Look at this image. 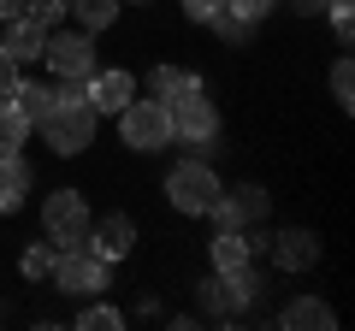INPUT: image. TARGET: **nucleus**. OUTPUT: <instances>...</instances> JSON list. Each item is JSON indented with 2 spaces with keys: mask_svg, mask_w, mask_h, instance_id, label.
Segmentation results:
<instances>
[{
  "mask_svg": "<svg viewBox=\"0 0 355 331\" xmlns=\"http://www.w3.org/2000/svg\"><path fill=\"white\" fill-rule=\"evenodd\" d=\"M95 125H101V113L89 107V89L83 95H53V113L42 118V136H48L53 154H83L95 142Z\"/></svg>",
  "mask_w": 355,
  "mask_h": 331,
  "instance_id": "nucleus-1",
  "label": "nucleus"
},
{
  "mask_svg": "<svg viewBox=\"0 0 355 331\" xmlns=\"http://www.w3.org/2000/svg\"><path fill=\"white\" fill-rule=\"evenodd\" d=\"M196 290H202V314H207V319H237L243 307H254V296H261V272L243 260V267L214 272V278L196 284Z\"/></svg>",
  "mask_w": 355,
  "mask_h": 331,
  "instance_id": "nucleus-2",
  "label": "nucleus"
},
{
  "mask_svg": "<svg viewBox=\"0 0 355 331\" xmlns=\"http://www.w3.org/2000/svg\"><path fill=\"white\" fill-rule=\"evenodd\" d=\"M166 202L178 207V213H190V219H207V207L219 202V178H214V166L207 160H184L166 172Z\"/></svg>",
  "mask_w": 355,
  "mask_h": 331,
  "instance_id": "nucleus-3",
  "label": "nucleus"
},
{
  "mask_svg": "<svg viewBox=\"0 0 355 331\" xmlns=\"http://www.w3.org/2000/svg\"><path fill=\"white\" fill-rule=\"evenodd\" d=\"M119 136H125V148H137V154L172 148V113H166V101H130L125 113H119Z\"/></svg>",
  "mask_w": 355,
  "mask_h": 331,
  "instance_id": "nucleus-4",
  "label": "nucleus"
},
{
  "mask_svg": "<svg viewBox=\"0 0 355 331\" xmlns=\"http://www.w3.org/2000/svg\"><path fill=\"white\" fill-rule=\"evenodd\" d=\"M42 231H48L53 249H83V237H89V202L77 190H53L48 202H42Z\"/></svg>",
  "mask_w": 355,
  "mask_h": 331,
  "instance_id": "nucleus-5",
  "label": "nucleus"
},
{
  "mask_svg": "<svg viewBox=\"0 0 355 331\" xmlns=\"http://www.w3.org/2000/svg\"><path fill=\"white\" fill-rule=\"evenodd\" d=\"M166 113H172V142H190V148H202V154L219 142V113H214V101H207L202 89L184 95V101H166Z\"/></svg>",
  "mask_w": 355,
  "mask_h": 331,
  "instance_id": "nucleus-6",
  "label": "nucleus"
},
{
  "mask_svg": "<svg viewBox=\"0 0 355 331\" xmlns=\"http://www.w3.org/2000/svg\"><path fill=\"white\" fill-rule=\"evenodd\" d=\"M48 278L60 284V290H71V296H101L107 290V260L95 255V249H60Z\"/></svg>",
  "mask_w": 355,
  "mask_h": 331,
  "instance_id": "nucleus-7",
  "label": "nucleus"
},
{
  "mask_svg": "<svg viewBox=\"0 0 355 331\" xmlns=\"http://www.w3.org/2000/svg\"><path fill=\"white\" fill-rule=\"evenodd\" d=\"M42 60L53 65V77H83V83L101 71V65H95V42H89V30H48Z\"/></svg>",
  "mask_w": 355,
  "mask_h": 331,
  "instance_id": "nucleus-8",
  "label": "nucleus"
},
{
  "mask_svg": "<svg viewBox=\"0 0 355 331\" xmlns=\"http://www.w3.org/2000/svg\"><path fill=\"white\" fill-rule=\"evenodd\" d=\"M266 207H272V202H266L261 184H237L231 195L219 190V202L207 207V219H214L219 231H249V225H261V219H266Z\"/></svg>",
  "mask_w": 355,
  "mask_h": 331,
  "instance_id": "nucleus-9",
  "label": "nucleus"
},
{
  "mask_svg": "<svg viewBox=\"0 0 355 331\" xmlns=\"http://www.w3.org/2000/svg\"><path fill=\"white\" fill-rule=\"evenodd\" d=\"M261 249L272 255V267H279V272H308V267L320 260V237H314V231H302V225L261 237Z\"/></svg>",
  "mask_w": 355,
  "mask_h": 331,
  "instance_id": "nucleus-10",
  "label": "nucleus"
},
{
  "mask_svg": "<svg viewBox=\"0 0 355 331\" xmlns=\"http://www.w3.org/2000/svg\"><path fill=\"white\" fill-rule=\"evenodd\" d=\"M130 242H137V225H130L125 213H107L101 225H89V237H83V249H95V255L113 267V260H125L130 255Z\"/></svg>",
  "mask_w": 355,
  "mask_h": 331,
  "instance_id": "nucleus-11",
  "label": "nucleus"
},
{
  "mask_svg": "<svg viewBox=\"0 0 355 331\" xmlns=\"http://www.w3.org/2000/svg\"><path fill=\"white\" fill-rule=\"evenodd\" d=\"M137 101V83H130V71H95L89 77V107L95 113H125V107Z\"/></svg>",
  "mask_w": 355,
  "mask_h": 331,
  "instance_id": "nucleus-12",
  "label": "nucleus"
},
{
  "mask_svg": "<svg viewBox=\"0 0 355 331\" xmlns=\"http://www.w3.org/2000/svg\"><path fill=\"white\" fill-rule=\"evenodd\" d=\"M0 48H6V60H12V65H36L42 48H48V30L30 24V18H12V30H6V42H0Z\"/></svg>",
  "mask_w": 355,
  "mask_h": 331,
  "instance_id": "nucleus-13",
  "label": "nucleus"
},
{
  "mask_svg": "<svg viewBox=\"0 0 355 331\" xmlns=\"http://www.w3.org/2000/svg\"><path fill=\"white\" fill-rule=\"evenodd\" d=\"M30 166L18 160V154H0V213H18L24 207V195H30Z\"/></svg>",
  "mask_w": 355,
  "mask_h": 331,
  "instance_id": "nucleus-14",
  "label": "nucleus"
},
{
  "mask_svg": "<svg viewBox=\"0 0 355 331\" xmlns=\"http://www.w3.org/2000/svg\"><path fill=\"white\" fill-rule=\"evenodd\" d=\"M279 325L284 331H331V325H338V314H331L326 302H314V296H302V302H291L279 314Z\"/></svg>",
  "mask_w": 355,
  "mask_h": 331,
  "instance_id": "nucleus-15",
  "label": "nucleus"
},
{
  "mask_svg": "<svg viewBox=\"0 0 355 331\" xmlns=\"http://www.w3.org/2000/svg\"><path fill=\"white\" fill-rule=\"evenodd\" d=\"M154 101H184V95H196L202 89V77L196 71H178V65H154Z\"/></svg>",
  "mask_w": 355,
  "mask_h": 331,
  "instance_id": "nucleus-16",
  "label": "nucleus"
},
{
  "mask_svg": "<svg viewBox=\"0 0 355 331\" xmlns=\"http://www.w3.org/2000/svg\"><path fill=\"white\" fill-rule=\"evenodd\" d=\"M30 130H36V125L18 113V101H12V95H0V154H18Z\"/></svg>",
  "mask_w": 355,
  "mask_h": 331,
  "instance_id": "nucleus-17",
  "label": "nucleus"
},
{
  "mask_svg": "<svg viewBox=\"0 0 355 331\" xmlns=\"http://www.w3.org/2000/svg\"><path fill=\"white\" fill-rule=\"evenodd\" d=\"M207 255H214V272H225V267H243L254 249H249V237H243V231H219V237L207 242Z\"/></svg>",
  "mask_w": 355,
  "mask_h": 331,
  "instance_id": "nucleus-18",
  "label": "nucleus"
},
{
  "mask_svg": "<svg viewBox=\"0 0 355 331\" xmlns=\"http://www.w3.org/2000/svg\"><path fill=\"white\" fill-rule=\"evenodd\" d=\"M65 12L77 18V30H89V36H95V30H107V24L119 18V0H71Z\"/></svg>",
  "mask_w": 355,
  "mask_h": 331,
  "instance_id": "nucleus-19",
  "label": "nucleus"
},
{
  "mask_svg": "<svg viewBox=\"0 0 355 331\" xmlns=\"http://www.w3.org/2000/svg\"><path fill=\"white\" fill-rule=\"evenodd\" d=\"M12 101H18V113H24L30 125H42V118L53 113V89H42V83H18Z\"/></svg>",
  "mask_w": 355,
  "mask_h": 331,
  "instance_id": "nucleus-20",
  "label": "nucleus"
},
{
  "mask_svg": "<svg viewBox=\"0 0 355 331\" xmlns=\"http://www.w3.org/2000/svg\"><path fill=\"white\" fill-rule=\"evenodd\" d=\"M53 255H60L53 242H30L24 260H18V267H24V278H48V272H53Z\"/></svg>",
  "mask_w": 355,
  "mask_h": 331,
  "instance_id": "nucleus-21",
  "label": "nucleus"
},
{
  "mask_svg": "<svg viewBox=\"0 0 355 331\" xmlns=\"http://www.w3.org/2000/svg\"><path fill=\"white\" fill-rule=\"evenodd\" d=\"M65 6H71V0H24V18H30V24H42V30H53L65 18Z\"/></svg>",
  "mask_w": 355,
  "mask_h": 331,
  "instance_id": "nucleus-22",
  "label": "nucleus"
},
{
  "mask_svg": "<svg viewBox=\"0 0 355 331\" xmlns=\"http://www.w3.org/2000/svg\"><path fill=\"white\" fill-rule=\"evenodd\" d=\"M214 30H219V42H231V48H243V42L254 36V24H249V18H237V12H219Z\"/></svg>",
  "mask_w": 355,
  "mask_h": 331,
  "instance_id": "nucleus-23",
  "label": "nucleus"
},
{
  "mask_svg": "<svg viewBox=\"0 0 355 331\" xmlns=\"http://www.w3.org/2000/svg\"><path fill=\"white\" fill-rule=\"evenodd\" d=\"M331 95H338V107H355V65L349 60L331 65Z\"/></svg>",
  "mask_w": 355,
  "mask_h": 331,
  "instance_id": "nucleus-24",
  "label": "nucleus"
},
{
  "mask_svg": "<svg viewBox=\"0 0 355 331\" xmlns=\"http://www.w3.org/2000/svg\"><path fill=\"white\" fill-rule=\"evenodd\" d=\"M77 325H83V331H119V325H125V314H119V307H83Z\"/></svg>",
  "mask_w": 355,
  "mask_h": 331,
  "instance_id": "nucleus-25",
  "label": "nucleus"
},
{
  "mask_svg": "<svg viewBox=\"0 0 355 331\" xmlns=\"http://www.w3.org/2000/svg\"><path fill=\"white\" fill-rule=\"evenodd\" d=\"M219 12H225V0H184V18L190 24H214Z\"/></svg>",
  "mask_w": 355,
  "mask_h": 331,
  "instance_id": "nucleus-26",
  "label": "nucleus"
},
{
  "mask_svg": "<svg viewBox=\"0 0 355 331\" xmlns=\"http://www.w3.org/2000/svg\"><path fill=\"white\" fill-rule=\"evenodd\" d=\"M225 12H237V18H249V24H261V18L272 12V0H225Z\"/></svg>",
  "mask_w": 355,
  "mask_h": 331,
  "instance_id": "nucleus-27",
  "label": "nucleus"
},
{
  "mask_svg": "<svg viewBox=\"0 0 355 331\" xmlns=\"http://www.w3.org/2000/svg\"><path fill=\"white\" fill-rule=\"evenodd\" d=\"M18 89V65L6 60V48H0V95H12Z\"/></svg>",
  "mask_w": 355,
  "mask_h": 331,
  "instance_id": "nucleus-28",
  "label": "nucleus"
},
{
  "mask_svg": "<svg viewBox=\"0 0 355 331\" xmlns=\"http://www.w3.org/2000/svg\"><path fill=\"white\" fill-rule=\"evenodd\" d=\"M331 30H338V48H349V36H355V24H349V12H331Z\"/></svg>",
  "mask_w": 355,
  "mask_h": 331,
  "instance_id": "nucleus-29",
  "label": "nucleus"
},
{
  "mask_svg": "<svg viewBox=\"0 0 355 331\" xmlns=\"http://www.w3.org/2000/svg\"><path fill=\"white\" fill-rule=\"evenodd\" d=\"M291 12H302V18H314V12H326V0H291Z\"/></svg>",
  "mask_w": 355,
  "mask_h": 331,
  "instance_id": "nucleus-30",
  "label": "nucleus"
},
{
  "mask_svg": "<svg viewBox=\"0 0 355 331\" xmlns=\"http://www.w3.org/2000/svg\"><path fill=\"white\" fill-rule=\"evenodd\" d=\"M0 18L12 24V18H24V0H0Z\"/></svg>",
  "mask_w": 355,
  "mask_h": 331,
  "instance_id": "nucleus-31",
  "label": "nucleus"
},
{
  "mask_svg": "<svg viewBox=\"0 0 355 331\" xmlns=\"http://www.w3.org/2000/svg\"><path fill=\"white\" fill-rule=\"evenodd\" d=\"M326 12H349V0H326Z\"/></svg>",
  "mask_w": 355,
  "mask_h": 331,
  "instance_id": "nucleus-32",
  "label": "nucleus"
},
{
  "mask_svg": "<svg viewBox=\"0 0 355 331\" xmlns=\"http://www.w3.org/2000/svg\"><path fill=\"white\" fill-rule=\"evenodd\" d=\"M130 6H142V0H130Z\"/></svg>",
  "mask_w": 355,
  "mask_h": 331,
  "instance_id": "nucleus-33",
  "label": "nucleus"
}]
</instances>
